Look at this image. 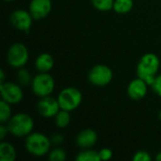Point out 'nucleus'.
Instances as JSON below:
<instances>
[{
	"mask_svg": "<svg viewBox=\"0 0 161 161\" xmlns=\"http://www.w3.org/2000/svg\"><path fill=\"white\" fill-rule=\"evenodd\" d=\"M133 6V0H115L113 5V10L119 14H125L131 11Z\"/></svg>",
	"mask_w": 161,
	"mask_h": 161,
	"instance_id": "16",
	"label": "nucleus"
},
{
	"mask_svg": "<svg viewBox=\"0 0 161 161\" xmlns=\"http://www.w3.org/2000/svg\"><path fill=\"white\" fill-rule=\"evenodd\" d=\"M9 133L8 129V126L5 125V124H2L1 126H0V140L1 141H4L6 136Z\"/></svg>",
	"mask_w": 161,
	"mask_h": 161,
	"instance_id": "27",
	"label": "nucleus"
},
{
	"mask_svg": "<svg viewBox=\"0 0 161 161\" xmlns=\"http://www.w3.org/2000/svg\"><path fill=\"white\" fill-rule=\"evenodd\" d=\"M1 97L10 105L19 104L24 98L22 86L13 82H5L0 84Z\"/></svg>",
	"mask_w": 161,
	"mask_h": 161,
	"instance_id": "8",
	"label": "nucleus"
},
{
	"mask_svg": "<svg viewBox=\"0 0 161 161\" xmlns=\"http://www.w3.org/2000/svg\"><path fill=\"white\" fill-rule=\"evenodd\" d=\"M66 158V152L59 147L54 148L53 150H50V152L48 153V158L50 161H64Z\"/></svg>",
	"mask_w": 161,
	"mask_h": 161,
	"instance_id": "22",
	"label": "nucleus"
},
{
	"mask_svg": "<svg viewBox=\"0 0 161 161\" xmlns=\"http://www.w3.org/2000/svg\"><path fill=\"white\" fill-rule=\"evenodd\" d=\"M151 87H152L154 92L157 95H158V96L161 97V74L157 75V76L155 77V80L152 83Z\"/></svg>",
	"mask_w": 161,
	"mask_h": 161,
	"instance_id": "24",
	"label": "nucleus"
},
{
	"mask_svg": "<svg viewBox=\"0 0 161 161\" xmlns=\"http://www.w3.org/2000/svg\"><path fill=\"white\" fill-rule=\"evenodd\" d=\"M32 79L33 78L31 77V75L27 69H25L24 67L19 69V71L17 73V80H18V83L22 87H27V86L31 85Z\"/></svg>",
	"mask_w": 161,
	"mask_h": 161,
	"instance_id": "19",
	"label": "nucleus"
},
{
	"mask_svg": "<svg viewBox=\"0 0 161 161\" xmlns=\"http://www.w3.org/2000/svg\"><path fill=\"white\" fill-rule=\"evenodd\" d=\"M29 54L26 46L22 42L13 43L8 50L7 60L9 66L20 69L24 67L28 61Z\"/></svg>",
	"mask_w": 161,
	"mask_h": 161,
	"instance_id": "6",
	"label": "nucleus"
},
{
	"mask_svg": "<svg viewBox=\"0 0 161 161\" xmlns=\"http://www.w3.org/2000/svg\"><path fill=\"white\" fill-rule=\"evenodd\" d=\"M9 134L17 138H24L32 133L34 128V121L32 117L26 113L19 112L11 116L7 124Z\"/></svg>",
	"mask_w": 161,
	"mask_h": 161,
	"instance_id": "2",
	"label": "nucleus"
},
{
	"mask_svg": "<svg viewBox=\"0 0 161 161\" xmlns=\"http://www.w3.org/2000/svg\"><path fill=\"white\" fill-rule=\"evenodd\" d=\"M38 113L43 118H54L57 113L60 110V106L58 98H54L51 95L41 97L37 105Z\"/></svg>",
	"mask_w": 161,
	"mask_h": 161,
	"instance_id": "9",
	"label": "nucleus"
},
{
	"mask_svg": "<svg viewBox=\"0 0 161 161\" xmlns=\"http://www.w3.org/2000/svg\"><path fill=\"white\" fill-rule=\"evenodd\" d=\"M17 153L14 146L8 142H3L0 143V160L1 161H14L16 159Z\"/></svg>",
	"mask_w": 161,
	"mask_h": 161,
	"instance_id": "15",
	"label": "nucleus"
},
{
	"mask_svg": "<svg viewBox=\"0 0 161 161\" xmlns=\"http://www.w3.org/2000/svg\"><path fill=\"white\" fill-rule=\"evenodd\" d=\"M112 78V70L105 64H97L93 66L88 74V80L91 84L96 87H105L108 85Z\"/></svg>",
	"mask_w": 161,
	"mask_h": 161,
	"instance_id": "7",
	"label": "nucleus"
},
{
	"mask_svg": "<svg viewBox=\"0 0 161 161\" xmlns=\"http://www.w3.org/2000/svg\"><path fill=\"white\" fill-rule=\"evenodd\" d=\"M33 20H34V18L32 17L29 10H25V9L14 10L11 12L10 17H9L11 25L14 28H16L20 31H24L25 33L29 32L32 23H33Z\"/></svg>",
	"mask_w": 161,
	"mask_h": 161,
	"instance_id": "10",
	"label": "nucleus"
},
{
	"mask_svg": "<svg viewBox=\"0 0 161 161\" xmlns=\"http://www.w3.org/2000/svg\"><path fill=\"white\" fill-rule=\"evenodd\" d=\"M53 57L48 53L40 54L35 60V68L39 73H49L54 67Z\"/></svg>",
	"mask_w": 161,
	"mask_h": 161,
	"instance_id": "14",
	"label": "nucleus"
},
{
	"mask_svg": "<svg viewBox=\"0 0 161 161\" xmlns=\"http://www.w3.org/2000/svg\"><path fill=\"white\" fill-rule=\"evenodd\" d=\"M11 108L10 104L4 101L3 99L0 101V122L1 124H6L11 118Z\"/></svg>",
	"mask_w": 161,
	"mask_h": 161,
	"instance_id": "20",
	"label": "nucleus"
},
{
	"mask_svg": "<svg viewBox=\"0 0 161 161\" xmlns=\"http://www.w3.org/2000/svg\"><path fill=\"white\" fill-rule=\"evenodd\" d=\"M160 67L159 58L154 53H147L143 55L137 65V75L143 79L149 86L155 80Z\"/></svg>",
	"mask_w": 161,
	"mask_h": 161,
	"instance_id": "1",
	"label": "nucleus"
},
{
	"mask_svg": "<svg viewBox=\"0 0 161 161\" xmlns=\"http://www.w3.org/2000/svg\"><path fill=\"white\" fill-rule=\"evenodd\" d=\"M55 79L49 73H39L35 75L31 82L33 93L38 97L51 95L55 90Z\"/></svg>",
	"mask_w": 161,
	"mask_h": 161,
	"instance_id": "4",
	"label": "nucleus"
},
{
	"mask_svg": "<svg viewBox=\"0 0 161 161\" xmlns=\"http://www.w3.org/2000/svg\"><path fill=\"white\" fill-rule=\"evenodd\" d=\"M0 74H1V76H0V84H3V83H5V82H6V81H5V79H6L5 73H4V71H3V70H1Z\"/></svg>",
	"mask_w": 161,
	"mask_h": 161,
	"instance_id": "28",
	"label": "nucleus"
},
{
	"mask_svg": "<svg viewBox=\"0 0 161 161\" xmlns=\"http://www.w3.org/2000/svg\"><path fill=\"white\" fill-rule=\"evenodd\" d=\"M158 119L159 120H161V110L158 112Z\"/></svg>",
	"mask_w": 161,
	"mask_h": 161,
	"instance_id": "30",
	"label": "nucleus"
},
{
	"mask_svg": "<svg viewBox=\"0 0 161 161\" xmlns=\"http://www.w3.org/2000/svg\"><path fill=\"white\" fill-rule=\"evenodd\" d=\"M99 157L101 160H109L113 157V153L109 148H102L99 151Z\"/></svg>",
	"mask_w": 161,
	"mask_h": 161,
	"instance_id": "25",
	"label": "nucleus"
},
{
	"mask_svg": "<svg viewBox=\"0 0 161 161\" xmlns=\"http://www.w3.org/2000/svg\"><path fill=\"white\" fill-rule=\"evenodd\" d=\"M98 136L97 133L91 128H86L81 130L75 139L77 146L81 149H90L95 145L97 142Z\"/></svg>",
	"mask_w": 161,
	"mask_h": 161,
	"instance_id": "13",
	"label": "nucleus"
},
{
	"mask_svg": "<svg viewBox=\"0 0 161 161\" xmlns=\"http://www.w3.org/2000/svg\"><path fill=\"white\" fill-rule=\"evenodd\" d=\"M148 84L142 78L133 79L127 86V94L132 100H141L147 94Z\"/></svg>",
	"mask_w": 161,
	"mask_h": 161,
	"instance_id": "12",
	"label": "nucleus"
},
{
	"mask_svg": "<svg viewBox=\"0 0 161 161\" xmlns=\"http://www.w3.org/2000/svg\"><path fill=\"white\" fill-rule=\"evenodd\" d=\"M156 160L161 161V152H159V153L157 155V157H156Z\"/></svg>",
	"mask_w": 161,
	"mask_h": 161,
	"instance_id": "29",
	"label": "nucleus"
},
{
	"mask_svg": "<svg viewBox=\"0 0 161 161\" xmlns=\"http://www.w3.org/2000/svg\"><path fill=\"white\" fill-rule=\"evenodd\" d=\"M115 0H91L92 6L100 11H108L113 9Z\"/></svg>",
	"mask_w": 161,
	"mask_h": 161,
	"instance_id": "21",
	"label": "nucleus"
},
{
	"mask_svg": "<svg viewBox=\"0 0 161 161\" xmlns=\"http://www.w3.org/2000/svg\"><path fill=\"white\" fill-rule=\"evenodd\" d=\"M50 138L41 132H32L25 137V147L31 156L41 158L47 155L51 148Z\"/></svg>",
	"mask_w": 161,
	"mask_h": 161,
	"instance_id": "3",
	"label": "nucleus"
},
{
	"mask_svg": "<svg viewBox=\"0 0 161 161\" xmlns=\"http://www.w3.org/2000/svg\"><path fill=\"white\" fill-rule=\"evenodd\" d=\"M5 1H8H8H12V0H5Z\"/></svg>",
	"mask_w": 161,
	"mask_h": 161,
	"instance_id": "31",
	"label": "nucleus"
},
{
	"mask_svg": "<svg viewBox=\"0 0 161 161\" xmlns=\"http://www.w3.org/2000/svg\"><path fill=\"white\" fill-rule=\"evenodd\" d=\"M52 9V0H31L28 10L34 20H42L48 16Z\"/></svg>",
	"mask_w": 161,
	"mask_h": 161,
	"instance_id": "11",
	"label": "nucleus"
},
{
	"mask_svg": "<svg viewBox=\"0 0 161 161\" xmlns=\"http://www.w3.org/2000/svg\"><path fill=\"white\" fill-rule=\"evenodd\" d=\"M55 118V124L58 128H65L69 125L71 122V116H70V111L61 109L57 113V115L54 117Z\"/></svg>",
	"mask_w": 161,
	"mask_h": 161,
	"instance_id": "18",
	"label": "nucleus"
},
{
	"mask_svg": "<svg viewBox=\"0 0 161 161\" xmlns=\"http://www.w3.org/2000/svg\"><path fill=\"white\" fill-rule=\"evenodd\" d=\"M50 141H51V143L52 144H54V145H59V144H61L64 142V137L60 133H55V134H53L50 137Z\"/></svg>",
	"mask_w": 161,
	"mask_h": 161,
	"instance_id": "26",
	"label": "nucleus"
},
{
	"mask_svg": "<svg viewBox=\"0 0 161 161\" xmlns=\"http://www.w3.org/2000/svg\"><path fill=\"white\" fill-rule=\"evenodd\" d=\"M132 159H133V161H151L152 158L148 152L141 150V151H138L134 154Z\"/></svg>",
	"mask_w": 161,
	"mask_h": 161,
	"instance_id": "23",
	"label": "nucleus"
},
{
	"mask_svg": "<svg viewBox=\"0 0 161 161\" xmlns=\"http://www.w3.org/2000/svg\"><path fill=\"white\" fill-rule=\"evenodd\" d=\"M77 161H100L99 152L90 148V149H82L81 152L75 158Z\"/></svg>",
	"mask_w": 161,
	"mask_h": 161,
	"instance_id": "17",
	"label": "nucleus"
},
{
	"mask_svg": "<svg viewBox=\"0 0 161 161\" xmlns=\"http://www.w3.org/2000/svg\"><path fill=\"white\" fill-rule=\"evenodd\" d=\"M81 92L74 87H68L63 89L58 95V100L61 109L67 111H73L76 109L82 102Z\"/></svg>",
	"mask_w": 161,
	"mask_h": 161,
	"instance_id": "5",
	"label": "nucleus"
}]
</instances>
